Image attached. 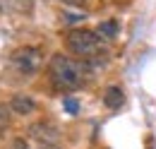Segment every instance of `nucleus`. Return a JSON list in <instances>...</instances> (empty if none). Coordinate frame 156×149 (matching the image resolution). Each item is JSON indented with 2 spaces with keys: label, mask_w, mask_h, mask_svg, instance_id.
I'll list each match as a JSON object with an SVG mask.
<instances>
[{
  "label": "nucleus",
  "mask_w": 156,
  "mask_h": 149,
  "mask_svg": "<svg viewBox=\"0 0 156 149\" xmlns=\"http://www.w3.org/2000/svg\"><path fill=\"white\" fill-rule=\"evenodd\" d=\"M29 135H31L34 140H39L41 144H55L60 140V132L55 130V125H51V123H46V120L34 123V125L29 128Z\"/></svg>",
  "instance_id": "nucleus-4"
},
{
  "label": "nucleus",
  "mask_w": 156,
  "mask_h": 149,
  "mask_svg": "<svg viewBox=\"0 0 156 149\" xmlns=\"http://www.w3.org/2000/svg\"><path fill=\"white\" fill-rule=\"evenodd\" d=\"M70 2H79V0H70Z\"/></svg>",
  "instance_id": "nucleus-13"
},
{
  "label": "nucleus",
  "mask_w": 156,
  "mask_h": 149,
  "mask_svg": "<svg viewBox=\"0 0 156 149\" xmlns=\"http://www.w3.org/2000/svg\"><path fill=\"white\" fill-rule=\"evenodd\" d=\"M10 113H12L10 104H0V135L10 128Z\"/></svg>",
  "instance_id": "nucleus-8"
},
{
  "label": "nucleus",
  "mask_w": 156,
  "mask_h": 149,
  "mask_svg": "<svg viewBox=\"0 0 156 149\" xmlns=\"http://www.w3.org/2000/svg\"><path fill=\"white\" fill-rule=\"evenodd\" d=\"M5 2L17 12H31V7H34V0H5Z\"/></svg>",
  "instance_id": "nucleus-9"
},
{
  "label": "nucleus",
  "mask_w": 156,
  "mask_h": 149,
  "mask_svg": "<svg viewBox=\"0 0 156 149\" xmlns=\"http://www.w3.org/2000/svg\"><path fill=\"white\" fill-rule=\"evenodd\" d=\"M10 65L17 70L20 74H36L43 67V53L34 46H24L17 48L12 58H10Z\"/></svg>",
  "instance_id": "nucleus-3"
},
{
  "label": "nucleus",
  "mask_w": 156,
  "mask_h": 149,
  "mask_svg": "<svg viewBox=\"0 0 156 149\" xmlns=\"http://www.w3.org/2000/svg\"><path fill=\"white\" fill-rule=\"evenodd\" d=\"M65 111L70 113V115H77L79 113V104H77V99H72V96H65Z\"/></svg>",
  "instance_id": "nucleus-10"
},
{
  "label": "nucleus",
  "mask_w": 156,
  "mask_h": 149,
  "mask_svg": "<svg viewBox=\"0 0 156 149\" xmlns=\"http://www.w3.org/2000/svg\"><path fill=\"white\" fill-rule=\"evenodd\" d=\"M10 108L12 113H20V115H29V113H34L39 106H36V101L31 99V96H24V94H15L12 99H10Z\"/></svg>",
  "instance_id": "nucleus-5"
},
{
  "label": "nucleus",
  "mask_w": 156,
  "mask_h": 149,
  "mask_svg": "<svg viewBox=\"0 0 156 149\" xmlns=\"http://www.w3.org/2000/svg\"><path fill=\"white\" fill-rule=\"evenodd\" d=\"M103 104L108 106V108H120L122 104H125V92L120 89V87H106V92H103Z\"/></svg>",
  "instance_id": "nucleus-6"
},
{
  "label": "nucleus",
  "mask_w": 156,
  "mask_h": 149,
  "mask_svg": "<svg viewBox=\"0 0 156 149\" xmlns=\"http://www.w3.org/2000/svg\"><path fill=\"white\" fill-rule=\"evenodd\" d=\"M65 48L75 58H96L98 53H103V38L91 29H72L65 36Z\"/></svg>",
  "instance_id": "nucleus-2"
},
{
  "label": "nucleus",
  "mask_w": 156,
  "mask_h": 149,
  "mask_svg": "<svg viewBox=\"0 0 156 149\" xmlns=\"http://www.w3.org/2000/svg\"><path fill=\"white\" fill-rule=\"evenodd\" d=\"M43 149H60L58 144H43Z\"/></svg>",
  "instance_id": "nucleus-12"
},
{
  "label": "nucleus",
  "mask_w": 156,
  "mask_h": 149,
  "mask_svg": "<svg viewBox=\"0 0 156 149\" xmlns=\"http://www.w3.org/2000/svg\"><path fill=\"white\" fill-rule=\"evenodd\" d=\"M48 72H51V79H53V84L58 89H77L79 84L84 82L87 65L75 60V58H70V56L55 53L48 60Z\"/></svg>",
  "instance_id": "nucleus-1"
},
{
  "label": "nucleus",
  "mask_w": 156,
  "mask_h": 149,
  "mask_svg": "<svg viewBox=\"0 0 156 149\" xmlns=\"http://www.w3.org/2000/svg\"><path fill=\"white\" fill-rule=\"evenodd\" d=\"M15 149H27V142L24 140H15Z\"/></svg>",
  "instance_id": "nucleus-11"
},
{
  "label": "nucleus",
  "mask_w": 156,
  "mask_h": 149,
  "mask_svg": "<svg viewBox=\"0 0 156 149\" xmlns=\"http://www.w3.org/2000/svg\"><path fill=\"white\" fill-rule=\"evenodd\" d=\"M96 34L101 38H115V34H118V22H113V19L101 22V24L96 27Z\"/></svg>",
  "instance_id": "nucleus-7"
}]
</instances>
